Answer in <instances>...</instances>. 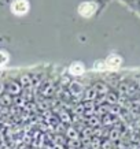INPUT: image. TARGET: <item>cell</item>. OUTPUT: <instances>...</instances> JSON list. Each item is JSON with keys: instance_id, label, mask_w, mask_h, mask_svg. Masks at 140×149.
I'll list each match as a JSON object with an SVG mask.
<instances>
[{"instance_id": "20", "label": "cell", "mask_w": 140, "mask_h": 149, "mask_svg": "<svg viewBox=\"0 0 140 149\" xmlns=\"http://www.w3.org/2000/svg\"><path fill=\"white\" fill-rule=\"evenodd\" d=\"M94 68H95L96 71H104V70L107 68V66L104 63V60H98V62H95V64H94Z\"/></svg>"}, {"instance_id": "18", "label": "cell", "mask_w": 140, "mask_h": 149, "mask_svg": "<svg viewBox=\"0 0 140 149\" xmlns=\"http://www.w3.org/2000/svg\"><path fill=\"white\" fill-rule=\"evenodd\" d=\"M73 113H76V115H84L85 113V105H84V103L76 104L74 108H73Z\"/></svg>"}, {"instance_id": "4", "label": "cell", "mask_w": 140, "mask_h": 149, "mask_svg": "<svg viewBox=\"0 0 140 149\" xmlns=\"http://www.w3.org/2000/svg\"><path fill=\"white\" fill-rule=\"evenodd\" d=\"M104 63H106L107 68H117L122 64V58L117 54H110L104 59Z\"/></svg>"}, {"instance_id": "19", "label": "cell", "mask_w": 140, "mask_h": 149, "mask_svg": "<svg viewBox=\"0 0 140 149\" xmlns=\"http://www.w3.org/2000/svg\"><path fill=\"white\" fill-rule=\"evenodd\" d=\"M121 111H122L121 105H110L108 113H110L111 116H118V115H121Z\"/></svg>"}, {"instance_id": "3", "label": "cell", "mask_w": 140, "mask_h": 149, "mask_svg": "<svg viewBox=\"0 0 140 149\" xmlns=\"http://www.w3.org/2000/svg\"><path fill=\"white\" fill-rule=\"evenodd\" d=\"M84 91H85V88L80 81H72L68 86V92L74 99H82Z\"/></svg>"}, {"instance_id": "14", "label": "cell", "mask_w": 140, "mask_h": 149, "mask_svg": "<svg viewBox=\"0 0 140 149\" xmlns=\"http://www.w3.org/2000/svg\"><path fill=\"white\" fill-rule=\"evenodd\" d=\"M19 84H21L22 88H29L33 84V77L29 75V74H23L22 77L19 78Z\"/></svg>"}, {"instance_id": "5", "label": "cell", "mask_w": 140, "mask_h": 149, "mask_svg": "<svg viewBox=\"0 0 140 149\" xmlns=\"http://www.w3.org/2000/svg\"><path fill=\"white\" fill-rule=\"evenodd\" d=\"M69 72L72 75H76V77H80L85 72V66L81 62H73L70 66H69Z\"/></svg>"}, {"instance_id": "22", "label": "cell", "mask_w": 140, "mask_h": 149, "mask_svg": "<svg viewBox=\"0 0 140 149\" xmlns=\"http://www.w3.org/2000/svg\"><path fill=\"white\" fill-rule=\"evenodd\" d=\"M7 62H8V55L3 51H0V67H3Z\"/></svg>"}, {"instance_id": "1", "label": "cell", "mask_w": 140, "mask_h": 149, "mask_svg": "<svg viewBox=\"0 0 140 149\" xmlns=\"http://www.w3.org/2000/svg\"><path fill=\"white\" fill-rule=\"evenodd\" d=\"M77 11L82 18H91L98 11V3H95V1H82L81 4L78 6Z\"/></svg>"}, {"instance_id": "2", "label": "cell", "mask_w": 140, "mask_h": 149, "mask_svg": "<svg viewBox=\"0 0 140 149\" xmlns=\"http://www.w3.org/2000/svg\"><path fill=\"white\" fill-rule=\"evenodd\" d=\"M11 11L15 15H25L29 11V0H13L11 3Z\"/></svg>"}, {"instance_id": "24", "label": "cell", "mask_w": 140, "mask_h": 149, "mask_svg": "<svg viewBox=\"0 0 140 149\" xmlns=\"http://www.w3.org/2000/svg\"><path fill=\"white\" fill-rule=\"evenodd\" d=\"M55 140H56V141H61V140H62V137H61V136H56V137H55ZM62 144L65 145V142H62ZM62 144H56V145H59V146H62Z\"/></svg>"}, {"instance_id": "21", "label": "cell", "mask_w": 140, "mask_h": 149, "mask_svg": "<svg viewBox=\"0 0 140 149\" xmlns=\"http://www.w3.org/2000/svg\"><path fill=\"white\" fill-rule=\"evenodd\" d=\"M102 149H114V142L110 141L108 138L102 140Z\"/></svg>"}, {"instance_id": "7", "label": "cell", "mask_w": 140, "mask_h": 149, "mask_svg": "<svg viewBox=\"0 0 140 149\" xmlns=\"http://www.w3.org/2000/svg\"><path fill=\"white\" fill-rule=\"evenodd\" d=\"M6 92L8 93L10 96H18L21 92H22V86L19 84V81H11L6 88Z\"/></svg>"}, {"instance_id": "12", "label": "cell", "mask_w": 140, "mask_h": 149, "mask_svg": "<svg viewBox=\"0 0 140 149\" xmlns=\"http://www.w3.org/2000/svg\"><path fill=\"white\" fill-rule=\"evenodd\" d=\"M87 126L92 127V129H96V127L102 126V118L98 116V115H94L91 118H87Z\"/></svg>"}, {"instance_id": "17", "label": "cell", "mask_w": 140, "mask_h": 149, "mask_svg": "<svg viewBox=\"0 0 140 149\" xmlns=\"http://www.w3.org/2000/svg\"><path fill=\"white\" fill-rule=\"evenodd\" d=\"M41 92H43V95H44V96H47V97H48V96H52L55 93V88H54V85H52V84H45Z\"/></svg>"}, {"instance_id": "6", "label": "cell", "mask_w": 140, "mask_h": 149, "mask_svg": "<svg viewBox=\"0 0 140 149\" xmlns=\"http://www.w3.org/2000/svg\"><path fill=\"white\" fill-rule=\"evenodd\" d=\"M98 97H99V95H98V92L95 91V88H94V86H89V88H87L85 91H84L82 101H84V103H85V101H92V103H95Z\"/></svg>"}, {"instance_id": "26", "label": "cell", "mask_w": 140, "mask_h": 149, "mask_svg": "<svg viewBox=\"0 0 140 149\" xmlns=\"http://www.w3.org/2000/svg\"><path fill=\"white\" fill-rule=\"evenodd\" d=\"M137 145L140 146V134H139V137H137Z\"/></svg>"}, {"instance_id": "8", "label": "cell", "mask_w": 140, "mask_h": 149, "mask_svg": "<svg viewBox=\"0 0 140 149\" xmlns=\"http://www.w3.org/2000/svg\"><path fill=\"white\" fill-rule=\"evenodd\" d=\"M94 88H95V91L98 92V95L99 96H106L107 93H110V86H108L107 82H103V81H98L94 84Z\"/></svg>"}, {"instance_id": "23", "label": "cell", "mask_w": 140, "mask_h": 149, "mask_svg": "<svg viewBox=\"0 0 140 149\" xmlns=\"http://www.w3.org/2000/svg\"><path fill=\"white\" fill-rule=\"evenodd\" d=\"M0 100H1V104H4V105H10V104H11V96H10L8 93L0 96Z\"/></svg>"}, {"instance_id": "10", "label": "cell", "mask_w": 140, "mask_h": 149, "mask_svg": "<svg viewBox=\"0 0 140 149\" xmlns=\"http://www.w3.org/2000/svg\"><path fill=\"white\" fill-rule=\"evenodd\" d=\"M80 134H81V133L77 130L76 127L70 126V127L66 129V134H65V136H66V138H68L69 141H78L80 140V137H81Z\"/></svg>"}, {"instance_id": "11", "label": "cell", "mask_w": 140, "mask_h": 149, "mask_svg": "<svg viewBox=\"0 0 140 149\" xmlns=\"http://www.w3.org/2000/svg\"><path fill=\"white\" fill-rule=\"evenodd\" d=\"M106 103L108 105H118L120 104V95H118L117 92H110L106 95Z\"/></svg>"}, {"instance_id": "13", "label": "cell", "mask_w": 140, "mask_h": 149, "mask_svg": "<svg viewBox=\"0 0 140 149\" xmlns=\"http://www.w3.org/2000/svg\"><path fill=\"white\" fill-rule=\"evenodd\" d=\"M58 118H59V122L61 123H72L73 122V118L70 115V112L68 111H61L58 113Z\"/></svg>"}, {"instance_id": "15", "label": "cell", "mask_w": 140, "mask_h": 149, "mask_svg": "<svg viewBox=\"0 0 140 149\" xmlns=\"http://www.w3.org/2000/svg\"><path fill=\"white\" fill-rule=\"evenodd\" d=\"M114 122H115V116H111L110 113L102 116V126L103 127H107V126H113Z\"/></svg>"}, {"instance_id": "16", "label": "cell", "mask_w": 140, "mask_h": 149, "mask_svg": "<svg viewBox=\"0 0 140 149\" xmlns=\"http://www.w3.org/2000/svg\"><path fill=\"white\" fill-rule=\"evenodd\" d=\"M88 145H89V146H88L89 149H102V140L94 137V138H91V141L88 142Z\"/></svg>"}, {"instance_id": "25", "label": "cell", "mask_w": 140, "mask_h": 149, "mask_svg": "<svg viewBox=\"0 0 140 149\" xmlns=\"http://www.w3.org/2000/svg\"><path fill=\"white\" fill-rule=\"evenodd\" d=\"M3 92H4V85L0 84V96H3Z\"/></svg>"}, {"instance_id": "9", "label": "cell", "mask_w": 140, "mask_h": 149, "mask_svg": "<svg viewBox=\"0 0 140 149\" xmlns=\"http://www.w3.org/2000/svg\"><path fill=\"white\" fill-rule=\"evenodd\" d=\"M107 138L110 141H113V142L121 141V138H122V131H121V129H120V127H111V129L108 130Z\"/></svg>"}]
</instances>
